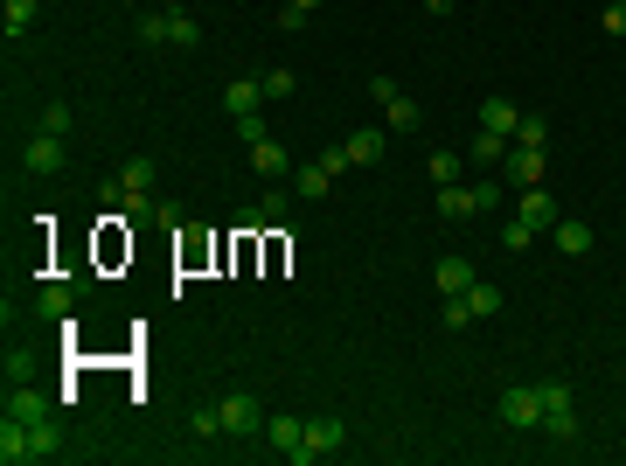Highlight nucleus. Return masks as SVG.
Returning a JSON list of instances; mask_svg holds the SVG:
<instances>
[{
	"instance_id": "1",
	"label": "nucleus",
	"mask_w": 626,
	"mask_h": 466,
	"mask_svg": "<svg viewBox=\"0 0 626 466\" xmlns=\"http://www.w3.org/2000/svg\"><path fill=\"white\" fill-rule=\"evenodd\" d=\"M536 397H543V432L557 439V446H578V411H571V383H536Z\"/></svg>"
},
{
	"instance_id": "2",
	"label": "nucleus",
	"mask_w": 626,
	"mask_h": 466,
	"mask_svg": "<svg viewBox=\"0 0 626 466\" xmlns=\"http://www.w3.org/2000/svg\"><path fill=\"white\" fill-rule=\"evenodd\" d=\"M341 167H348V147H327L320 160L293 167V195H300V202H320V195L334 188V174H341Z\"/></svg>"
},
{
	"instance_id": "3",
	"label": "nucleus",
	"mask_w": 626,
	"mask_h": 466,
	"mask_svg": "<svg viewBox=\"0 0 626 466\" xmlns=\"http://www.w3.org/2000/svg\"><path fill=\"white\" fill-rule=\"evenodd\" d=\"M265 439H272V453L293 466H313L307 453V418H265Z\"/></svg>"
},
{
	"instance_id": "4",
	"label": "nucleus",
	"mask_w": 626,
	"mask_h": 466,
	"mask_svg": "<svg viewBox=\"0 0 626 466\" xmlns=\"http://www.w3.org/2000/svg\"><path fill=\"white\" fill-rule=\"evenodd\" d=\"M216 411H223V432H230V439H251V432H265V411H258V397H251V390H230Z\"/></svg>"
},
{
	"instance_id": "5",
	"label": "nucleus",
	"mask_w": 626,
	"mask_h": 466,
	"mask_svg": "<svg viewBox=\"0 0 626 466\" xmlns=\"http://www.w3.org/2000/svg\"><path fill=\"white\" fill-rule=\"evenodd\" d=\"M21 167H28V174H42V181H49V174H63V167H70V140H56V133H35V140L21 147Z\"/></svg>"
},
{
	"instance_id": "6",
	"label": "nucleus",
	"mask_w": 626,
	"mask_h": 466,
	"mask_svg": "<svg viewBox=\"0 0 626 466\" xmlns=\"http://www.w3.org/2000/svg\"><path fill=\"white\" fill-rule=\"evenodd\" d=\"M501 425H515V432L543 425V397H536V383H529V390H501Z\"/></svg>"
},
{
	"instance_id": "7",
	"label": "nucleus",
	"mask_w": 626,
	"mask_h": 466,
	"mask_svg": "<svg viewBox=\"0 0 626 466\" xmlns=\"http://www.w3.org/2000/svg\"><path fill=\"white\" fill-rule=\"evenodd\" d=\"M501 174H515L522 188H543L550 160H543V147H515V140H508V160H501Z\"/></svg>"
},
{
	"instance_id": "8",
	"label": "nucleus",
	"mask_w": 626,
	"mask_h": 466,
	"mask_svg": "<svg viewBox=\"0 0 626 466\" xmlns=\"http://www.w3.org/2000/svg\"><path fill=\"white\" fill-rule=\"evenodd\" d=\"M77 300H84V286H63V279H49V286L35 293V313H42V320H77Z\"/></svg>"
},
{
	"instance_id": "9",
	"label": "nucleus",
	"mask_w": 626,
	"mask_h": 466,
	"mask_svg": "<svg viewBox=\"0 0 626 466\" xmlns=\"http://www.w3.org/2000/svg\"><path fill=\"white\" fill-rule=\"evenodd\" d=\"M515 223H529V230H557V202H550V188H522Z\"/></svg>"
},
{
	"instance_id": "10",
	"label": "nucleus",
	"mask_w": 626,
	"mask_h": 466,
	"mask_svg": "<svg viewBox=\"0 0 626 466\" xmlns=\"http://www.w3.org/2000/svg\"><path fill=\"white\" fill-rule=\"evenodd\" d=\"M28 460H35L28 425H21V418H0V466H28Z\"/></svg>"
},
{
	"instance_id": "11",
	"label": "nucleus",
	"mask_w": 626,
	"mask_h": 466,
	"mask_svg": "<svg viewBox=\"0 0 626 466\" xmlns=\"http://www.w3.org/2000/svg\"><path fill=\"white\" fill-rule=\"evenodd\" d=\"M348 446V425L341 418H307V453L313 460H327V453H341Z\"/></svg>"
},
{
	"instance_id": "12",
	"label": "nucleus",
	"mask_w": 626,
	"mask_h": 466,
	"mask_svg": "<svg viewBox=\"0 0 626 466\" xmlns=\"http://www.w3.org/2000/svg\"><path fill=\"white\" fill-rule=\"evenodd\" d=\"M7 418H21V425H49L56 411H49L42 390H7Z\"/></svg>"
},
{
	"instance_id": "13",
	"label": "nucleus",
	"mask_w": 626,
	"mask_h": 466,
	"mask_svg": "<svg viewBox=\"0 0 626 466\" xmlns=\"http://www.w3.org/2000/svg\"><path fill=\"white\" fill-rule=\"evenodd\" d=\"M383 147H390V133H383V126L348 133V160H355V167H376V160H383Z\"/></svg>"
},
{
	"instance_id": "14",
	"label": "nucleus",
	"mask_w": 626,
	"mask_h": 466,
	"mask_svg": "<svg viewBox=\"0 0 626 466\" xmlns=\"http://www.w3.org/2000/svg\"><path fill=\"white\" fill-rule=\"evenodd\" d=\"M286 216H293V195H286V188H272V195H265L258 209H244L237 223H244V230H258V223H286Z\"/></svg>"
},
{
	"instance_id": "15",
	"label": "nucleus",
	"mask_w": 626,
	"mask_h": 466,
	"mask_svg": "<svg viewBox=\"0 0 626 466\" xmlns=\"http://www.w3.org/2000/svg\"><path fill=\"white\" fill-rule=\"evenodd\" d=\"M550 237H557V251H564V258H585V251L599 244V237H592V223H571V216H557V230H550Z\"/></svg>"
},
{
	"instance_id": "16",
	"label": "nucleus",
	"mask_w": 626,
	"mask_h": 466,
	"mask_svg": "<svg viewBox=\"0 0 626 466\" xmlns=\"http://www.w3.org/2000/svg\"><path fill=\"white\" fill-rule=\"evenodd\" d=\"M473 279H480V272H473L467 258H439V272H432V286H439L446 300H453V293H467Z\"/></svg>"
},
{
	"instance_id": "17",
	"label": "nucleus",
	"mask_w": 626,
	"mask_h": 466,
	"mask_svg": "<svg viewBox=\"0 0 626 466\" xmlns=\"http://www.w3.org/2000/svg\"><path fill=\"white\" fill-rule=\"evenodd\" d=\"M418 126H425V112H418V105L397 91V98L383 105V133H418Z\"/></svg>"
},
{
	"instance_id": "18",
	"label": "nucleus",
	"mask_w": 626,
	"mask_h": 466,
	"mask_svg": "<svg viewBox=\"0 0 626 466\" xmlns=\"http://www.w3.org/2000/svg\"><path fill=\"white\" fill-rule=\"evenodd\" d=\"M515 119H522V112H515L508 98H480V126H487V133H501V140H515Z\"/></svg>"
},
{
	"instance_id": "19",
	"label": "nucleus",
	"mask_w": 626,
	"mask_h": 466,
	"mask_svg": "<svg viewBox=\"0 0 626 466\" xmlns=\"http://www.w3.org/2000/svg\"><path fill=\"white\" fill-rule=\"evenodd\" d=\"M286 167H293V160H286V147H279V140H258V147H251V174H265V181H279Z\"/></svg>"
},
{
	"instance_id": "20",
	"label": "nucleus",
	"mask_w": 626,
	"mask_h": 466,
	"mask_svg": "<svg viewBox=\"0 0 626 466\" xmlns=\"http://www.w3.org/2000/svg\"><path fill=\"white\" fill-rule=\"evenodd\" d=\"M223 105H230V112H258V105H272V98H265V84H258V77H237V84L223 91Z\"/></svg>"
},
{
	"instance_id": "21",
	"label": "nucleus",
	"mask_w": 626,
	"mask_h": 466,
	"mask_svg": "<svg viewBox=\"0 0 626 466\" xmlns=\"http://www.w3.org/2000/svg\"><path fill=\"white\" fill-rule=\"evenodd\" d=\"M0 28H7V42H21V35L35 28V0H7V7H0Z\"/></svg>"
},
{
	"instance_id": "22",
	"label": "nucleus",
	"mask_w": 626,
	"mask_h": 466,
	"mask_svg": "<svg viewBox=\"0 0 626 466\" xmlns=\"http://www.w3.org/2000/svg\"><path fill=\"white\" fill-rule=\"evenodd\" d=\"M439 216H446V223H460V216H480V209H473V188H460V181H453V188H439Z\"/></svg>"
},
{
	"instance_id": "23",
	"label": "nucleus",
	"mask_w": 626,
	"mask_h": 466,
	"mask_svg": "<svg viewBox=\"0 0 626 466\" xmlns=\"http://www.w3.org/2000/svg\"><path fill=\"white\" fill-rule=\"evenodd\" d=\"M167 42H174V49H195V42H202V21L174 7V14H167Z\"/></svg>"
},
{
	"instance_id": "24",
	"label": "nucleus",
	"mask_w": 626,
	"mask_h": 466,
	"mask_svg": "<svg viewBox=\"0 0 626 466\" xmlns=\"http://www.w3.org/2000/svg\"><path fill=\"white\" fill-rule=\"evenodd\" d=\"M515 147H550V119L543 112H522L515 119Z\"/></svg>"
},
{
	"instance_id": "25",
	"label": "nucleus",
	"mask_w": 626,
	"mask_h": 466,
	"mask_svg": "<svg viewBox=\"0 0 626 466\" xmlns=\"http://www.w3.org/2000/svg\"><path fill=\"white\" fill-rule=\"evenodd\" d=\"M467 313H473V320H494V313H501V293L473 279V286H467Z\"/></svg>"
},
{
	"instance_id": "26",
	"label": "nucleus",
	"mask_w": 626,
	"mask_h": 466,
	"mask_svg": "<svg viewBox=\"0 0 626 466\" xmlns=\"http://www.w3.org/2000/svg\"><path fill=\"white\" fill-rule=\"evenodd\" d=\"M467 154H473V160H494V167H501V160H508V140L480 126V133H473V147H467Z\"/></svg>"
},
{
	"instance_id": "27",
	"label": "nucleus",
	"mask_w": 626,
	"mask_h": 466,
	"mask_svg": "<svg viewBox=\"0 0 626 466\" xmlns=\"http://www.w3.org/2000/svg\"><path fill=\"white\" fill-rule=\"evenodd\" d=\"M188 432H195V439H216V432H223V411H216V404H195V411H188Z\"/></svg>"
},
{
	"instance_id": "28",
	"label": "nucleus",
	"mask_w": 626,
	"mask_h": 466,
	"mask_svg": "<svg viewBox=\"0 0 626 466\" xmlns=\"http://www.w3.org/2000/svg\"><path fill=\"white\" fill-rule=\"evenodd\" d=\"M70 126H77V119H70V105H42V126H35V133H56V140H70Z\"/></svg>"
},
{
	"instance_id": "29",
	"label": "nucleus",
	"mask_w": 626,
	"mask_h": 466,
	"mask_svg": "<svg viewBox=\"0 0 626 466\" xmlns=\"http://www.w3.org/2000/svg\"><path fill=\"white\" fill-rule=\"evenodd\" d=\"M154 174H160L154 160H147V154H133V160H126V174H119V181H126V188H154Z\"/></svg>"
},
{
	"instance_id": "30",
	"label": "nucleus",
	"mask_w": 626,
	"mask_h": 466,
	"mask_svg": "<svg viewBox=\"0 0 626 466\" xmlns=\"http://www.w3.org/2000/svg\"><path fill=\"white\" fill-rule=\"evenodd\" d=\"M425 174H432L439 188H453V181H460V154H432L425 160Z\"/></svg>"
},
{
	"instance_id": "31",
	"label": "nucleus",
	"mask_w": 626,
	"mask_h": 466,
	"mask_svg": "<svg viewBox=\"0 0 626 466\" xmlns=\"http://www.w3.org/2000/svg\"><path fill=\"white\" fill-rule=\"evenodd\" d=\"M237 140H244V147H258V140H272V133H265V112H237Z\"/></svg>"
},
{
	"instance_id": "32",
	"label": "nucleus",
	"mask_w": 626,
	"mask_h": 466,
	"mask_svg": "<svg viewBox=\"0 0 626 466\" xmlns=\"http://www.w3.org/2000/svg\"><path fill=\"white\" fill-rule=\"evenodd\" d=\"M529 244H536V230H529V223H508V230H501V251H508V258H522Z\"/></svg>"
},
{
	"instance_id": "33",
	"label": "nucleus",
	"mask_w": 626,
	"mask_h": 466,
	"mask_svg": "<svg viewBox=\"0 0 626 466\" xmlns=\"http://www.w3.org/2000/svg\"><path fill=\"white\" fill-rule=\"evenodd\" d=\"M258 84H265V98H272V105H279V98H293V70H265Z\"/></svg>"
},
{
	"instance_id": "34",
	"label": "nucleus",
	"mask_w": 626,
	"mask_h": 466,
	"mask_svg": "<svg viewBox=\"0 0 626 466\" xmlns=\"http://www.w3.org/2000/svg\"><path fill=\"white\" fill-rule=\"evenodd\" d=\"M140 42H147V49L167 42V14H140Z\"/></svg>"
},
{
	"instance_id": "35",
	"label": "nucleus",
	"mask_w": 626,
	"mask_h": 466,
	"mask_svg": "<svg viewBox=\"0 0 626 466\" xmlns=\"http://www.w3.org/2000/svg\"><path fill=\"white\" fill-rule=\"evenodd\" d=\"M446 327H453V334H467V327H473V313H467V293H453V300H446Z\"/></svg>"
},
{
	"instance_id": "36",
	"label": "nucleus",
	"mask_w": 626,
	"mask_h": 466,
	"mask_svg": "<svg viewBox=\"0 0 626 466\" xmlns=\"http://www.w3.org/2000/svg\"><path fill=\"white\" fill-rule=\"evenodd\" d=\"M279 28H286V35H300V28H307V7H293V0H286V7H279Z\"/></svg>"
},
{
	"instance_id": "37",
	"label": "nucleus",
	"mask_w": 626,
	"mask_h": 466,
	"mask_svg": "<svg viewBox=\"0 0 626 466\" xmlns=\"http://www.w3.org/2000/svg\"><path fill=\"white\" fill-rule=\"evenodd\" d=\"M494 202H501V181H480V188H473V209H480V216H487V209H494Z\"/></svg>"
},
{
	"instance_id": "38",
	"label": "nucleus",
	"mask_w": 626,
	"mask_h": 466,
	"mask_svg": "<svg viewBox=\"0 0 626 466\" xmlns=\"http://www.w3.org/2000/svg\"><path fill=\"white\" fill-rule=\"evenodd\" d=\"M599 21H606V35H626V0H613V7H606Z\"/></svg>"
},
{
	"instance_id": "39",
	"label": "nucleus",
	"mask_w": 626,
	"mask_h": 466,
	"mask_svg": "<svg viewBox=\"0 0 626 466\" xmlns=\"http://www.w3.org/2000/svg\"><path fill=\"white\" fill-rule=\"evenodd\" d=\"M293 7H307V14H313V7H320V0H293Z\"/></svg>"
}]
</instances>
